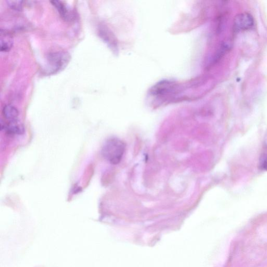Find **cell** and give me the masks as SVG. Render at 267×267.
<instances>
[{
  "instance_id": "obj_1",
  "label": "cell",
  "mask_w": 267,
  "mask_h": 267,
  "mask_svg": "<svg viewBox=\"0 0 267 267\" xmlns=\"http://www.w3.org/2000/svg\"><path fill=\"white\" fill-rule=\"evenodd\" d=\"M125 150V144L118 139L110 138L103 145L101 153L104 159L112 165L121 161Z\"/></svg>"
},
{
  "instance_id": "obj_2",
  "label": "cell",
  "mask_w": 267,
  "mask_h": 267,
  "mask_svg": "<svg viewBox=\"0 0 267 267\" xmlns=\"http://www.w3.org/2000/svg\"><path fill=\"white\" fill-rule=\"evenodd\" d=\"M68 52L59 51L50 53L47 58L48 68L46 72L49 74H56L63 70L71 60Z\"/></svg>"
},
{
  "instance_id": "obj_3",
  "label": "cell",
  "mask_w": 267,
  "mask_h": 267,
  "mask_svg": "<svg viewBox=\"0 0 267 267\" xmlns=\"http://www.w3.org/2000/svg\"><path fill=\"white\" fill-rule=\"evenodd\" d=\"M254 24L253 17L248 13H243L236 16L234 20V30L235 32L248 30Z\"/></svg>"
},
{
  "instance_id": "obj_4",
  "label": "cell",
  "mask_w": 267,
  "mask_h": 267,
  "mask_svg": "<svg viewBox=\"0 0 267 267\" xmlns=\"http://www.w3.org/2000/svg\"><path fill=\"white\" fill-rule=\"evenodd\" d=\"M58 10L61 17L66 21H72L75 18V13L72 9L61 1L50 2Z\"/></svg>"
},
{
  "instance_id": "obj_5",
  "label": "cell",
  "mask_w": 267,
  "mask_h": 267,
  "mask_svg": "<svg viewBox=\"0 0 267 267\" xmlns=\"http://www.w3.org/2000/svg\"><path fill=\"white\" fill-rule=\"evenodd\" d=\"M2 129L5 130L9 135H21L24 132V126L21 123L19 120L16 121L9 122L8 124L1 123Z\"/></svg>"
},
{
  "instance_id": "obj_6",
  "label": "cell",
  "mask_w": 267,
  "mask_h": 267,
  "mask_svg": "<svg viewBox=\"0 0 267 267\" xmlns=\"http://www.w3.org/2000/svg\"><path fill=\"white\" fill-rule=\"evenodd\" d=\"M13 46V38L7 30L0 31V49L2 52L9 51Z\"/></svg>"
},
{
  "instance_id": "obj_7",
  "label": "cell",
  "mask_w": 267,
  "mask_h": 267,
  "mask_svg": "<svg viewBox=\"0 0 267 267\" xmlns=\"http://www.w3.org/2000/svg\"><path fill=\"white\" fill-rule=\"evenodd\" d=\"M3 114L9 122L16 121L18 120L19 112L15 106L6 105L3 109Z\"/></svg>"
},
{
  "instance_id": "obj_8",
  "label": "cell",
  "mask_w": 267,
  "mask_h": 267,
  "mask_svg": "<svg viewBox=\"0 0 267 267\" xmlns=\"http://www.w3.org/2000/svg\"><path fill=\"white\" fill-rule=\"evenodd\" d=\"M8 5L13 10L21 11L23 10V2L21 0H9Z\"/></svg>"
},
{
  "instance_id": "obj_9",
  "label": "cell",
  "mask_w": 267,
  "mask_h": 267,
  "mask_svg": "<svg viewBox=\"0 0 267 267\" xmlns=\"http://www.w3.org/2000/svg\"><path fill=\"white\" fill-rule=\"evenodd\" d=\"M260 167L262 170L267 171V156L264 157L261 161Z\"/></svg>"
}]
</instances>
